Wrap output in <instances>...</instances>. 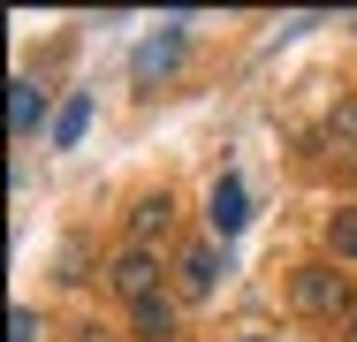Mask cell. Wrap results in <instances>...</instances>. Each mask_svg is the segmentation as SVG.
<instances>
[{
    "label": "cell",
    "mask_w": 357,
    "mask_h": 342,
    "mask_svg": "<svg viewBox=\"0 0 357 342\" xmlns=\"http://www.w3.org/2000/svg\"><path fill=\"white\" fill-rule=\"evenodd\" d=\"M175 61H183V31L167 23V31H152V38L137 46V61H130V68H137V84H152V76H167Z\"/></svg>",
    "instance_id": "obj_3"
},
{
    "label": "cell",
    "mask_w": 357,
    "mask_h": 342,
    "mask_svg": "<svg viewBox=\"0 0 357 342\" xmlns=\"http://www.w3.org/2000/svg\"><path fill=\"white\" fill-rule=\"evenodd\" d=\"M213 281H220V251L213 244L183 251V297H213Z\"/></svg>",
    "instance_id": "obj_7"
},
{
    "label": "cell",
    "mask_w": 357,
    "mask_h": 342,
    "mask_svg": "<svg viewBox=\"0 0 357 342\" xmlns=\"http://www.w3.org/2000/svg\"><path fill=\"white\" fill-rule=\"evenodd\" d=\"M335 342H357V312H350V320H342V335H335Z\"/></svg>",
    "instance_id": "obj_13"
},
{
    "label": "cell",
    "mask_w": 357,
    "mask_h": 342,
    "mask_svg": "<svg viewBox=\"0 0 357 342\" xmlns=\"http://www.w3.org/2000/svg\"><path fill=\"white\" fill-rule=\"evenodd\" d=\"M84 114H91V107H84V99H76L69 114H61V144H76V137H84Z\"/></svg>",
    "instance_id": "obj_12"
},
{
    "label": "cell",
    "mask_w": 357,
    "mask_h": 342,
    "mask_svg": "<svg viewBox=\"0 0 357 342\" xmlns=\"http://www.w3.org/2000/svg\"><path fill=\"white\" fill-rule=\"evenodd\" d=\"M167 221H175V198H167V191H152V198L130 205V236H137L144 251H152V236H167Z\"/></svg>",
    "instance_id": "obj_4"
},
{
    "label": "cell",
    "mask_w": 357,
    "mask_h": 342,
    "mask_svg": "<svg viewBox=\"0 0 357 342\" xmlns=\"http://www.w3.org/2000/svg\"><path fill=\"white\" fill-rule=\"evenodd\" d=\"M46 335V327H38V312H31V304H15V312H8V342H38Z\"/></svg>",
    "instance_id": "obj_11"
},
{
    "label": "cell",
    "mask_w": 357,
    "mask_h": 342,
    "mask_svg": "<svg viewBox=\"0 0 357 342\" xmlns=\"http://www.w3.org/2000/svg\"><path fill=\"white\" fill-rule=\"evenodd\" d=\"M243 342H266V335H243Z\"/></svg>",
    "instance_id": "obj_14"
},
{
    "label": "cell",
    "mask_w": 357,
    "mask_h": 342,
    "mask_svg": "<svg viewBox=\"0 0 357 342\" xmlns=\"http://www.w3.org/2000/svg\"><path fill=\"white\" fill-rule=\"evenodd\" d=\"M130 335H137V342H167V335H175V304H167V297L130 304Z\"/></svg>",
    "instance_id": "obj_6"
},
{
    "label": "cell",
    "mask_w": 357,
    "mask_h": 342,
    "mask_svg": "<svg viewBox=\"0 0 357 342\" xmlns=\"http://www.w3.org/2000/svg\"><path fill=\"white\" fill-rule=\"evenodd\" d=\"M327 251H335V259H357V205L327 213Z\"/></svg>",
    "instance_id": "obj_9"
},
{
    "label": "cell",
    "mask_w": 357,
    "mask_h": 342,
    "mask_svg": "<svg viewBox=\"0 0 357 342\" xmlns=\"http://www.w3.org/2000/svg\"><path fill=\"white\" fill-rule=\"evenodd\" d=\"M206 205H213V228H220V236H236V228L251 221V198H243V183H236V175H220Z\"/></svg>",
    "instance_id": "obj_5"
},
{
    "label": "cell",
    "mask_w": 357,
    "mask_h": 342,
    "mask_svg": "<svg viewBox=\"0 0 357 342\" xmlns=\"http://www.w3.org/2000/svg\"><path fill=\"white\" fill-rule=\"evenodd\" d=\"M296 312H312V320H350V281L335 267H296Z\"/></svg>",
    "instance_id": "obj_1"
},
{
    "label": "cell",
    "mask_w": 357,
    "mask_h": 342,
    "mask_svg": "<svg viewBox=\"0 0 357 342\" xmlns=\"http://www.w3.org/2000/svg\"><path fill=\"white\" fill-rule=\"evenodd\" d=\"M38 122H46V91H38V84H15V99H8V130L31 137Z\"/></svg>",
    "instance_id": "obj_8"
},
{
    "label": "cell",
    "mask_w": 357,
    "mask_h": 342,
    "mask_svg": "<svg viewBox=\"0 0 357 342\" xmlns=\"http://www.w3.org/2000/svg\"><path fill=\"white\" fill-rule=\"evenodd\" d=\"M107 281H114V297H122V304H144V297H160V259H152L144 244H130V251L107 267Z\"/></svg>",
    "instance_id": "obj_2"
},
{
    "label": "cell",
    "mask_w": 357,
    "mask_h": 342,
    "mask_svg": "<svg viewBox=\"0 0 357 342\" xmlns=\"http://www.w3.org/2000/svg\"><path fill=\"white\" fill-rule=\"evenodd\" d=\"M327 137H335V152H350V160H357V99H342V107L327 114Z\"/></svg>",
    "instance_id": "obj_10"
}]
</instances>
